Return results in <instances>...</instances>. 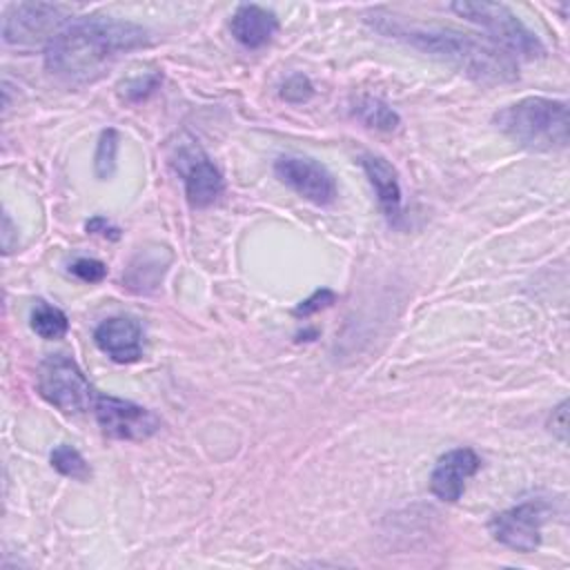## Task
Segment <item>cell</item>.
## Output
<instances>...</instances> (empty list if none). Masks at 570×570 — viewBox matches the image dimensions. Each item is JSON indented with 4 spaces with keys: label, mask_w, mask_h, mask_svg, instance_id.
Listing matches in <instances>:
<instances>
[{
    "label": "cell",
    "mask_w": 570,
    "mask_h": 570,
    "mask_svg": "<svg viewBox=\"0 0 570 570\" xmlns=\"http://www.w3.org/2000/svg\"><path fill=\"white\" fill-rule=\"evenodd\" d=\"M149 42V31L111 16L69 20L45 47V67L76 85L96 80L116 58Z\"/></svg>",
    "instance_id": "cell-1"
},
{
    "label": "cell",
    "mask_w": 570,
    "mask_h": 570,
    "mask_svg": "<svg viewBox=\"0 0 570 570\" xmlns=\"http://www.w3.org/2000/svg\"><path fill=\"white\" fill-rule=\"evenodd\" d=\"M367 22L387 38L401 40L414 49H421L423 53H430L439 60L459 67L465 76L474 78L476 82H510L519 76L517 65L508 53L470 33H461L450 27L403 22L381 11L367 16Z\"/></svg>",
    "instance_id": "cell-2"
},
{
    "label": "cell",
    "mask_w": 570,
    "mask_h": 570,
    "mask_svg": "<svg viewBox=\"0 0 570 570\" xmlns=\"http://www.w3.org/2000/svg\"><path fill=\"white\" fill-rule=\"evenodd\" d=\"M494 125L530 151H554L568 145L566 100L525 96L494 114Z\"/></svg>",
    "instance_id": "cell-3"
},
{
    "label": "cell",
    "mask_w": 570,
    "mask_h": 570,
    "mask_svg": "<svg viewBox=\"0 0 570 570\" xmlns=\"http://www.w3.org/2000/svg\"><path fill=\"white\" fill-rule=\"evenodd\" d=\"M450 9L481 27L501 49L508 51V56H519L525 60H534V58H543L546 56V45L541 42V38L528 29L517 13H512L505 4L499 2H470V0H461V2H452Z\"/></svg>",
    "instance_id": "cell-4"
},
{
    "label": "cell",
    "mask_w": 570,
    "mask_h": 570,
    "mask_svg": "<svg viewBox=\"0 0 570 570\" xmlns=\"http://www.w3.org/2000/svg\"><path fill=\"white\" fill-rule=\"evenodd\" d=\"M40 396L65 414H80L94 407L96 392L78 363L67 354H49L38 367Z\"/></svg>",
    "instance_id": "cell-5"
},
{
    "label": "cell",
    "mask_w": 570,
    "mask_h": 570,
    "mask_svg": "<svg viewBox=\"0 0 570 570\" xmlns=\"http://www.w3.org/2000/svg\"><path fill=\"white\" fill-rule=\"evenodd\" d=\"M65 13L58 4L18 2L7 7L2 18V40L16 47H33L47 42L65 27Z\"/></svg>",
    "instance_id": "cell-6"
},
{
    "label": "cell",
    "mask_w": 570,
    "mask_h": 570,
    "mask_svg": "<svg viewBox=\"0 0 570 570\" xmlns=\"http://www.w3.org/2000/svg\"><path fill=\"white\" fill-rule=\"evenodd\" d=\"M550 514V505L541 499H528L514 508L497 512L488 528L494 541L517 552H534L541 543V525Z\"/></svg>",
    "instance_id": "cell-7"
},
{
    "label": "cell",
    "mask_w": 570,
    "mask_h": 570,
    "mask_svg": "<svg viewBox=\"0 0 570 570\" xmlns=\"http://www.w3.org/2000/svg\"><path fill=\"white\" fill-rule=\"evenodd\" d=\"M94 414L100 430L120 441H145L160 430V419L151 410L111 394H96Z\"/></svg>",
    "instance_id": "cell-8"
},
{
    "label": "cell",
    "mask_w": 570,
    "mask_h": 570,
    "mask_svg": "<svg viewBox=\"0 0 570 570\" xmlns=\"http://www.w3.org/2000/svg\"><path fill=\"white\" fill-rule=\"evenodd\" d=\"M274 174L281 183L314 205H332L336 200L334 176L314 158L287 154L276 158Z\"/></svg>",
    "instance_id": "cell-9"
},
{
    "label": "cell",
    "mask_w": 570,
    "mask_h": 570,
    "mask_svg": "<svg viewBox=\"0 0 570 570\" xmlns=\"http://www.w3.org/2000/svg\"><path fill=\"white\" fill-rule=\"evenodd\" d=\"M479 468L481 459L472 448H454L445 452L430 474L432 494L445 503L459 501L465 492L468 479L474 476Z\"/></svg>",
    "instance_id": "cell-10"
},
{
    "label": "cell",
    "mask_w": 570,
    "mask_h": 570,
    "mask_svg": "<svg viewBox=\"0 0 570 570\" xmlns=\"http://www.w3.org/2000/svg\"><path fill=\"white\" fill-rule=\"evenodd\" d=\"M94 343L114 363H134L142 354V330L129 316H111L94 330Z\"/></svg>",
    "instance_id": "cell-11"
},
{
    "label": "cell",
    "mask_w": 570,
    "mask_h": 570,
    "mask_svg": "<svg viewBox=\"0 0 570 570\" xmlns=\"http://www.w3.org/2000/svg\"><path fill=\"white\" fill-rule=\"evenodd\" d=\"M358 163L376 191V200L383 216L387 218L390 225H399L403 216V209H401L403 194H401V183L394 165L383 156H374V154H363Z\"/></svg>",
    "instance_id": "cell-12"
},
{
    "label": "cell",
    "mask_w": 570,
    "mask_h": 570,
    "mask_svg": "<svg viewBox=\"0 0 570 570\" xmlns=\"http://www.w3.org/2000/svg\"><path fill=\"white\" fill-rule=\"evenodd\" d=\"M229 31L238 45L261 49L278 31V18L261 4H240L229 20Z\"/></svg>",
    "instance_id": "cell-13"
},
{
    "label": "cell",
    "mask_w": 570,
    "mask_h": 570,
    "mask_svg": "<svg viewBox=\"0 0 570 570\" xmlns=\"http://www.w3.org/2000/svg\"><path fill=\"white\" fill-rule=\"evenodd\" d=\"M185 196L191 207H209L225 191V178L207 156H196L185 169Z\"/></svg>",
    "instance_id": "cell-14"
},
{
    "label": "cell",
    "mask_w": 570,
    "mask_h": 570,
    "mask_svg": "<svg viewBox=\"0 0 570 570\" xmlns=\"http://www.w3.org/2000/svg\"><path fill=\"white\" fill-rule=\"evenodd\" d=\"M354 116L363 125L379 129V131H394L401 122L399 114L387 102H383L381 98H374V96H361L354 105Z\"/></svg>",
    "instance_id": "cell-15"
},
{
    "label": "cell",
    "mask_w": 570,
    "mask_h": 570,
    "mask_svg": "<svg viewBox=\"0 0 570 570\" xmlns=\"http://www.w3.org/2000/svg\"><path fill=\"white\" fill-rule=\"evenodd\" d=\"M31 330L40 338L56 341L67 334L69 321H67V314L62 309H58L56 305H49L47 301H38L31 312Z\"/></svg>",
    "instance_id": "cell-16"
},
{
    "label": "cell",
    "mask_w": 570,
    "mask_h": 570,
    "mask_svg": "<svg viewBox=\"0 0 570 570\" xmlns=\"http://www.w3.org/2000/svg\"><path fill=\"white\" fill-rule=\"evenodd\" d=\"M51 465L62 474V476H69V479H76V481H87L91 476V468L89 463L85 461V456L71 448V445H56L51 450V456H49Z\"/></svg>",
    "instance_id": "cell-17"
},
{
    "label": "cell",
    "mask_w": 570,
    "mask_h": 570,
    "mask_svg": "<svg viewBox=\"0 0 570 570\" xmlns=\"http://www.w3.org/2000/svg\"><path fill=\"white\" fill-rule=\"evenodd\" d=\"M116 149H118V134L114 127H107L96 145L94 154V171L98 178H109L116 169Z\"/></svg>",
    "instance_id": "cell-18"
},
{
    "label": "cell",
    "mask_w": 570,
    "mask_h": 570,
    "mask_svg": "<svg viewBox=\"0 0 570 570\" xmlns=\"http://www.w3.org/2000/svg\"><path fill=\"white\" fill-rule=\"evenodd\" d=\"M312 96H314V85H312L309 78L303 76V73L289 76V78L283 82V87H281V98H285L287 102H294V105L305 102V100H309Z\"/></svg>",
    "instance_id": "cell-19"
},
{
    "label": "cell",
    "mask_w": 570,
    "mask_h": 570,
    "mask_svg": "<svg viewBox=\"0 0 570 570\" xmlns=\"http://www.w3.org/2000/svg\"><path fill=\"white\" fill-rule=\"evenodd\" d=\"M336 294L330 287H321L316 292H312L307 298H303L296 307H294V316H312L330 305H334Z\"/></svg>",
    "instance_id": "cell-20"
},
{
    "label": "cell",
    "mask_w": 570,
    "mask_h": 570,
    "mask_svg": "<svg viewBox=\"0 0 570 570\" xmlns=\"http://www.w3.org/2000/svg\"><path fill=\"white\" fill-rule=\"evenodd\" d=\"M69 272L85 283H100L107 276V265L96 258H76L69 265Z\"/></svg>",
    "instance_id": "cell-21"
},
{
    "label": "cell",
    "mask_w": 570,
    "mask_h": 570,
    "mask_svg": "<svg viewBox=\"0 0 570 570\" xmlns=\"http://www.w3.org/2000/svg\"><path fill=\"white\" fill-rule=\"evenodd\" d=\"M160 80H163L160 73H147V76H142V78H138V80H134V82H129V85H127V91H125L127 100L138 102V100H142V98H147L149 94H154V91L158 89Z\"/></svg>",
    "instance_id": "cell-22"
},
{
    "label": "cell",
    "mask_w": 570,
    "mask_h": 570,
    "mask_svg": "<svg viewBox=\"0 0 570 570\" xmlns=\"http://www.w3.org/2000/svg\"><path fill=\"white\" fill-rule=\"evenodd\" d=\"M550 430L552 434H557L563 443H566V434H568V401H561L554 410H552V416H550Z\"/></svg>",
    "instance_id": "cell-23"
},
{
    "label": "cell",
    "mask_w": 570,
    "mask_h": 570,
    "mask_svg": "<svg viewBox=\"0 0 570 570\" xmlns=\"http://www.w3.org/2000/svg\"><path fill=\"white\" fill-rule=\"evenodd\" d=\"M87 232L89 234H102V236H109L111 240H116L120 236V229L114 227L105 216H94L91 220H87Z\"/></svg>",
    "instance_id": "cell-24"
},
{
    "label": "cell",
    "mask_w": 570,
    "mask_h": 570,
    "mask_svg": "<svg viewBox=\"0 0 570 570\" xmlns=\"http://www.w3.org/2000/svg\"><path fill=\"white\" fill-rule=\"evenodd\" d=\"M9 236H11V218H9V214H4V232H2V245H4V252H7V254H9V245H11Z\"/></svg>",
    "instance_id": "cell-25"
}]
</instances>
